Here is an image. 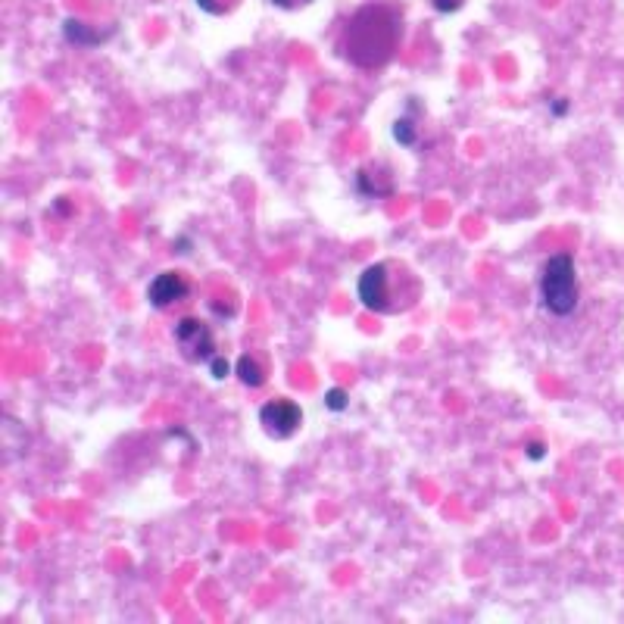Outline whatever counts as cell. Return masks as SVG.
Wrapping results in <instances>:
<instances>
[{
	"instance_id": "obj_5",
	"label": "cell",
	"mask_w": 624,
	"mask_h": 624,
	"mask_svg": "<svg viewBox=\"0 0 624 624\" xmlns=\"http://www.w3.org/2000/svg\"><path fill=\"white\" fill-rule=\"evenodd\" d=\"M259 425H263V431L272 440H288L303 425V409L294 400L275 397V400H269L263 409H259Z\"/></svg>"
},
{
	"instance_id": "obj_9",
	"label": "cell",
	"mask_w": 624,
	"mask_h": 624,
	"mask_svg": "<svg viewBox=\"0 0 624 624\" xmlns=\"http://www.w3.org/2000/svg\"><path fill=\"white\" fill-rule=\"evenodd\" d=\"M234 375H238L247 387H259V384H266V372H263V366H259V362H256L250 353H244L238 362H234Z\"/></svg>"
},
{
	"instance_id": "obj_4",
	"label": "cell",
	"mask_w": 624,
	"mask_h": 624,
	"mask_svg": "<svg viewBox=\"0 0 624 624\" xmlns=\"http://www.w3.org/2000/svg\"><path fill=\"white\" fill-rule=\"evenodd\" d=\"M175 347L178 353L185 356L188 362H210L216 356V337H213V328L194 319V316H185L178 325H175Z\"/></svg>"
},
{
	"instance_id": "obj_15",
	"label": "cell",
	"mask_w": 624,
	"mask_h": 624,
	"mask_svg": "<svg viewBox=\"0 0 624 624\" xmlns=\"http://www.w3.org/2000/svg\"><path fill=\"white\" fill-rule=\"evenodd\" d=\"M528 456H531V459H543V444H531V447H528Z\"/></svg>"
},
{
	"instance_id": "obj_7",
	"label": "cell",
	"mask_w": 624,
	"mask_h": 624,
	"mask_svg": "<svg viewBox=\"0 0 624 624\" xmlns=\"http://www.w3.org/2000/svg\"><path fill=\"white\" fill-rule=\"evenodd\" d=\"M356 191L366 200H381L394 191V178H390V169L384 166H366L356 172Z\"/></svg>"
},
{
	"instance_id": "obj_13",
	"label": "cell",
	"mask_w": 624,
	"mask_h": 624,
	"mask_svg": "<svg viewBox=\"0 0 624 624\" xmlns=\"http://www.w3.org/2000/svg\"><path fill=\"white\" fill-rule=\"evenodd\" d=\"M431 7L437 10V13H456V10H462L465 7V0H431Z\"/></svg>"
},
{
	"instance_id": "obj_8",
	"label": "cell",
	"mask_w": 624,
	"mask_h": 624,
	"mask_svg": "<svg viewBox=\"0 0 624 624\" xmlns=\"http://www.w3.org/2000/svg\"><path fill=\"white\" fill-rule=\"evenodd\" d=\"M419 119H422V103H419V100H412V103H409V110L394 122V128H390V132H394V141H397L400 147H419V144H422V138H419V132H422Z\"/></svg>"
},
{
	"instance_id": "obj_1",
	"label": "cell",
	"mask_w": 624,
	"mask_h": 624,
	"mask_svg": "<svg viewBox=\"0 0 624 624\" xmlns=\"http://www.w3.org/2000/svg\"><path fill=\"white\" fill-rule=\"evenodd\" d=\"M403 41V16L394 4H362L341 38L344 57L359 69H381L394 60Z\"/></svg>"
},
{
	"instance_id": "obj_12",
	"label": "cell",
	"mask_w": 624,
	"mask_h": 624,
	"mask_svg": "<svg viewBox=\"0 0 624 624\" xmlns=\"http://www.w3.org/2000/svg\"><path fill=\"white\" fill-rule=\"evenodd\" d=\"M206 366H210V375H213L216 381H222V378H228V375H231V362H228L225 356H219V353H216L210 362H206Z\"/></svg>"
},
{
	"instance_id": "obj_6",
	"label": "cell",
	"mask_w": 624,
	"mask_h": 624,
	"mask_svg": "<svg viewBox=\"0 0 624 624\" xmlns=\"http://www.w3.org/2000/svg\"><path fill=\"white\" fill-rule=\"evenodd\" d=\"M191 294V281L181 272H160L147 284V300L153 309H169Z\"/></svg>"
},
{
	"instance_id": "obj_2",
	"label": "cell",
	"mask_w": 624,
	"mask_h": 624,
	"mask_svg": "<svg viewBox=\"0 0 624 624\" xmlns=\"http://www.w3.org/2000/svg\"><path fill=\"white\" fill-rule=\"evenodd\" d=\"M359 303L378 316H397V312L419 303L422 284L406 263L400 259H381V263L369 266L356 281Z\"/></svg>"
},
{
	"instance_id": "obj_10",
	"label": "cell",
	"mask_w": 624,
	"mask_h": 624,
	"mask_svg": "<svg viewBox=\"0 0 624 624\" xmlns=\"http://www.w3.org/2000/svg\"><path fill=\"white\" fill-rule=\"evenodd\" d=\"M244 0H197V7L210 16H228L231 10H238Z\"/></svg>"
},
{
	"instance_id": "obj_14",
	"label": "cell",
	"mask_w": 624,
	"mask_h": 624,
	"mask_svg": "<svg viewBox=\"0 0 624 624\" xmlns=\"http://www.w3.org/2000/svg\"><path fill=\"white\" fill-rule=\"evenodd\" d=\"M272 4H275L278 10H303V7L312 4V0H272Z\"/></svg>"
},
{
	"instance_id": "obj_11",
	"label": "cell",
	"mask_w": 624,
	"mask_h": 624,
	"mask_svg": "<svg viewBox=\"0 0 624 624\" xmlns=\"http://www.w3.org/2000/svg\"><path fill=\"white\" fill-rule=\"evenodd\" d=\"M325 406H328L331 412H344V409L350 406L347 390H341V387H331V390H328V397H325Z\"/></svg>"
},
{
	"instance_id": "obj_3",
	"label": "cell",
	"mask_w": 624,
	"mask_h": 624,
	"mask_svg": "<svg viewBox=\"0 0 624 624\" xmlns=\"http://www.w3.org/2000/svg\"><path fill=\"white\" fill-rule=\"evenodd\" d=\"M540 300L553 316H571L578 309L581 288H578V269L571 253H553L543 263L540 272Z\"/></svg>"
}]
</instances>
